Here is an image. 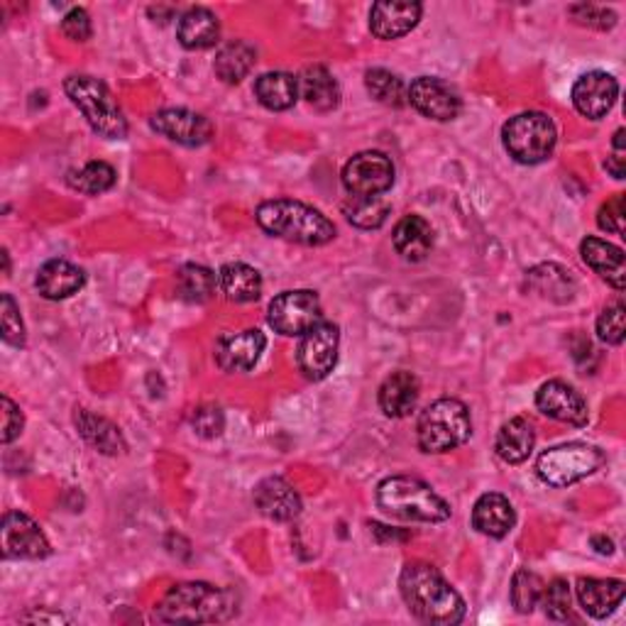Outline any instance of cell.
Segmentation results:
<instances>
[{
  "label": "cell",
  "mask_w": 626,
  "mask_h": 626,
  "mask_svg": "<svg viewBox=\"0 0 626 626\" xmlns=\"http://www.w3.org/2000/svg\"><path fill=\"white\" fill-rule=\"evenodd\" d=\"M544 595V580L531 570H519L511 580V605L517 607L519 615H531V612L541 603Z\"/></svg>",
  "instance_id": "cell-37"
},
{
  "label": "cell",
  "mask_w": 626,
  "mask_h": 626,
  "mask_svg": "<svg viewBox=\"0 0 626 626\" xmlns=\"http://www.w3.org/2000/svg\"><path fill=\"white\" fill-rule=\"evenodd\" d=\"M568 16L578 24H585V28L603 30V32L612 30L617 24V12L615 10L590 6V3H580V6L568 8Z\"/></svg>",
  "instance_id": "cell-42"
},
{
  "label": "cell",
  "mask_w": 626,
  "mask_h": 626,
  "mask_svg": "<svg viewBox=\"0 0 626 626\" xmlns=\"http://www.w3.org/2000/svg\"><path fill=\"white\" fill-rule=\"evenodd\" d=\"M619 81L607 71H587L573 86V106L580 116L603 120L617 103Z\"/></svg>",
  "instance_id": "cell-16"
},
{
  "label": "cell",
  "mask_w": 626,
  "mask_h": 626,
  "mask_svg": "<svg viewBox=\"0 0 626 626\" xmlns=\"http://www.w3.org/2000/svg\"><path fill=\"white\" fill-rule=\"evenodd\" d=\"M529 281L538 294H544V297L554 299V294H563V301L573 299V281L566 269H560L556 265H541L531 269Z\"/></svg>",
  "instance_id": "cell-38"
},
{
  "label": "cell",
  "mask_w": 626,
  "mask_h": 626,
  "mask_svg": "<svg viewBox=\"0 0 626 626\" xmlns=\"http://www.w3.org/2000/svg\"><path fill=\"white\" fill-rule=\"evenodd\" d=\"M267 321L279 336H304L324 321V306L311 289L285 291L272 299L267 309Z\"/></svg>",
  "instance_id": "cell-9"
},
{
  "label": "cell",
  "mask_w": 626,
  "mask_h": 626,
  "mask_svg": "<svg viewBox=\"0 0 626 626\" xmlns=\"http://www.w3.org/2000/svg\"><path fill=\"white\" fill-rule=\"evenodd\" d=\"M593 546H595L597 554H603V556H607V554H612V550H615V544H612L609 538H605V536H595Z\"/></svg>",
  "instance_id": "cell-49"
},
{
  "label": "cell",
  "mask_w": 626,
  "mask_h": 626,
  "mask_svg": "<svg viewBox=\"0 0 626 626\" xmlns=\"http://www.w3.org/2000/svg\"><path fill=\"white\" fill-rule=\"evenodd\" d=\"M365 89L377 103L389 106V108H401L407 106V86L387 69H367L365 71Z\"/></svg>",
  "instance_id": "cell-35"
},
{
  "label": "cell",
  "mask_w": 626,
  "mask_h": 626,
  "mask_svg": "<svg viewBox=\"0 0 626 626\" xmlns=\"http://www.w3.org/2000/svg\"><path fill=\"white\" fill-rule=\"evenodd\" d=\"M501 142L514 162L519 165H541L554 155L558 142L556 122L538 110L514 116L501 128Z\"/></svg>",
  "instance_id": "cell-7"
},
{
  "label": "cell",
  "mask_w": 626,
  "mask_h": 626,
  "mask_svg": "<svg viewBox=\"0 0 626 626\" xmlns=\"http://www.w3.org/2000/svg\"><path fill=\"white\" fill-rule=\"evenodd\" d=\"M238 615V595L211 583H179L155 607L162 624H216Z\"/></svg>",
  "instance_id": "cell-2"
},
{
  "label": "cell",
  "mask_w": 626,
  "mask_h": 626,
  "mask_svg": "<svg viewBox=\"0 0 626 626\" xmlns=\"http://www.w3.org/2000/svg\"><path fill=\"white\" fill-rule=\"evenodd\" d=\"M338 346L340 330L336 324L321 321L309 334H304L297 350V362L304 377L311 379V382H321V379L334 372L338 362Z\"/></svg>",
  "instance_id": "cell-11"
},
{
  "label": "cell",
  "mask_w": 626,
  "mask_h": 626,
  "mask_svg": "<svg viewBox=\"0 0 626 626\" xmlns=\"http://www.w3.org/2000/svg\"><path fill=\"white\" fill-rule=\"evenodd\" d=\"M299 93L321 113H330L340 103V86L326 67H306L299 77Z\"/></svg>",
  "instance_id": "cell-30"
},
{
  "label": "cell",
  "mask_w": 626,
  "mask_h": 626,
  "mask_svg": "<svg viewBox=\"0 0 626 626\" xmlns=\"http://www.w3.org/2000/svg\"><path fill=\"white\" fill-rule=\"evenodd\" d=\"M407 101L428 120H456L463 110V98L450 83L438 77H419L407 89Z\"/></svg>",
  "instance_id": "cell-14"
},
{
  "label": "cell",
  "mask_w": 626,
  "mask_h": 626,
  "mask_svg": "<svg viewBox=\"0 0 626 626\" xmlns=\"http://www.w3.org/2000/svg\"><path fill=\"white\" fill-rule=\"evenodd\" d=\"M0 409H3V434H0V440L3 444H12L20 434H22V428H24V416L20 411V407L16 401H12L10 397H0Z\"/></svg>",
  "instance_id": "cell-46"
},
{
  "label": "cell",
  "mask_w": 626,
  "mask_h": 626,
  "mask_svg": "<svg viewBox=\"0 0 626 626\" xmlns=\"http://www.w3.org/2000/svg\"><path fill=\"white\" fill-rule=\"evenodd\" d=\"M612 147H615V155H612L607 159V171L615 179H624V130H617L615 132V142H612Z\"/></svg>",
  "instance_id": "cell-47"
},
{
  "label": "cell",
  "mask_w": 626,
  "mask_h": 626,
  "mask_svg": "<svg viewBox=\"0 0 626 626\" xmlns=\"http://www.w3.org/2000/svg\"><path fill=\"white\" fill-rule=\"evenodd\" d=\"M22 622H52V624H59V622H67L61 615H49V612H37V615H24Z\"/></svg>",
  "instance_id": "cell-48"
},
{
  "label": "cell",
  "mask_w": 626,
  "mask_h": 626,
  "mask_svg": "<svg viewBox=\"0 0 626 626\" xmlns=\"http://www.w3.org/2000/svg\"><path fill=\"white\" fill-rule=\"evenodd\" d=\"M86 285V272L67 260H49L37 272L34 287L49 301L69 299Z\"/></svg>",
  "instance_id": "cell-21"
},
{
  "label": "cell",
  "mask_w": 626,
  "mask_h": 626,
  "mask_svg": "<svg viewBox=\"0 0 626 626\" xmlns=\"http://www.w3.org/2000/svg\"><path fill=\"white\" fill-rule=\"evenodd\" d=\"M473 436L470 409L460 399H436L421 411L416 426V440L424 453L444 456V453L465 446Z\"/></svg>",
  "instance_id": "cell-6"
},
{
  "label": "cell",
  "mask_w": 626,
  "mask_h": 626,
  "mask_svg": "<svg viewBox=\"0 0 626 626\" xmlns=\"http://www.w3.org/2000/svg\"><path fill=\"white\" fill-rule=\"evenodd\" d=\"M150 128L181 147H203L213 138V122L189 108H165L150 118Z\"/></svg>",
  "instance_id": "cell-13"
},
{
  "label": "cell",
  "mask_w": 626,
  "mask_h": 626,
  "mask_svg": "<svg viewBox=\"0 0 626 626\" xmlns=\"http://www.w3.org/2000/svg\"><path fill=\"white\" fill-rule=\"evenodd\" d=\"M580 255L587 267H593L595 272L603 277L607 285L615 287L617 291H624L626 287V265H624V250L617 248L603 238L587 236L580 242Z\"/></svg>",
  "instance_id": "cell-20"
},
{
  "label": "cell",
  "mask_w": 626,
  "mask_h": 626,
  "mask_svg": "<svg viewBox=\"0 0 626 626\" xmlns=\"http://www.w3.org/2000/svg\"><path fill=\"white\" fill-rule=\"evenodd\" d=\"M267 348V338L260 328H245L238 334L220 336L216 342V362L223 372H250L260 362Z\"/></svg>",
  "instance_id": "cell-15"
},
{
  "label": "cell",
  "mask_w": 626,
  "mask_h": 626,
  "mask_svg": "<svg viewBox=\"0 0 626 626\" xmlns=\"http://www.w3.org/2000/svg\"><path fill=\"white\" fill-rule=\"evenodd\" d=\"M255 98L267 110H289L299 101V79L287 71H267L255 81Z\"/></svg>",
  "instance_id": "cell-29"
},
{
  "label": "cell",
  "mask_w": 626,
  "mask_h": 626,
  "mask_svg": "<svg viewBox=\"0 0 626 626\" xmlns=\"http://www.w3.org/2000/svg\"><path fill=\"white\" fill-rule=\"evenodd\" d=\"M536 407L548 419L560 424L585 426L590 419L585 397L568 382H563V379H550V382L541 385V389L536 391Z\"/></svg>",
  "instance_id": "cell-17"
},
{
  "label": "cell",
  "mask_w": 626,
  "mask_h": 626,
  "mask_svg": "<svg viewBox=\"0 0 626 626\" xmlns=\"http://www.w3.org/2000/svg\"><path fill=\"white\" fill-rule=\"evenodd\" d=\"M379 409L389 419H407V416L419 404V379L411 372H395L389 375L382 387H379Z\"/></svg>",
  "instance_id": "cell-23"
},
{
  "label": "cell",
  "mask_w": 626,
  "mask_h": 626,
  "mask_svg": "<svg viewBox=\"0 0 626 626\" xmlns=\"http://www.w3.org/2000/svg\"><path fill=\"white\" fill-rule=\"evenodd\" d=\"M546 617L554 622H566L570 617V587L563 578L550 580L548 585H544V595L541 603Z\"/></svg>",
  "instance_id": "cell-39"
},
{
  "label": "cell",
  "mask_w": 626,
  "mask_h": 626,
  "mask_svg": "<svg viewBox=\"0 0 626 626\" xmlns=\"http://www.w3.org/2000/svg\"><path fill=\"white\" fill-rule=\"evenodd\" d=\"M218 277L203 265H183L177 272V294L189 304H206L216 294Z\"/></svg>",
  "instance_id": "cell-34"
},
{
  "label": "cell",
  "mask_w": 626,
  "mask_h": 626,
  "mask_svg": "<svg viewBox=\"0 0 626 626\" xmlns=\"http://www.w3.org/2000/svg\"><path fill=\"white\" fill-rule=\"evenodd\" d=\"M624 330V304L615 301L597 318V338L607 346H622Z\"/></svg>",
  "instance_id": "cell-41"
},
{
  "label": "cell",
  "mask_w": 626,
  "mask_h": 626,
  "mask_svg": "<svg viewBox=\"0 0 626 626\" xmlns=\"http://www.w3.org/2000/svg\"><path fill=\"white\" fill-rule=\"evenodd\" d=\"M0 536H3V556L8 560H42L52 554L42 526L22 511L6 514Z\"/></svg>",
  "instance_id": "cell-12"
},
{
  "label": "cell",
  "mask_w": 626,
  "mask_h": 626,
  "mask_svg": "<svg viewBox=\"0 0 626 626\" xmlns=\"http://www.w3.org/2000/svg\"><path fill=\"white\" fill-rule=\"evenodd\" d=\"M395 250L409 262H421L434 248V228L424 216H404L391 232Z\"/></svg>",
  "instance_id": "cell-24"
},
{
  "label": "cell",
  "mask_w": 626,
  "mask_h": 626,
  "mask_svg": "<svg viewBox=\"0 0 626 626\" xmlns=\"http://www.w3.org/2000/svg\"><path fill=\"white\" fill-rule=\"evenodd\" d=\"M61 32H64L73 42H89L93 34L89 12H86L83 8H71L64 16V20H61Z\"/></svg>",
  "instance_id": "cell-45"
},
{
  "label": "cell",
  "mask_w": 626,
  "mask_h": 626,
  "mask_svg": "<svg viewBox=\"0 0 626 626\" xmlns=\"http://www.w3.org/2000/svg\"><path fill=\"white\" fill-rule=\"evenodd\" d=\"M605 465V453L590 444H563L548 448L536 463V473L550 487H570L597 473Z\"/></svg>",
  "instance_id": "cell-8"
},
{
  "label": "cell",
  "mask_w": 626,
  "mask_h": 626,
  "mask_svg": "<svg viewBox=\"0 0 626 626\" xmlns=\"http://www.w3.org/2000/svg\"><path fill=\"white\" fill-rule=\"evenodd\" d=\"M0 330H3V340L12 348H24V326L20 318V309L16 299L10 294L0 297Z\"/></svg>",
  "instance_id": "cell-40"
},
{
  "label": "cell",
  "mask_w": 626,
  "mask_h": 626,
  "mask_svg": "<svg viewBox=\"0 0 626 626\" xmlns=\"http://www.w3.org/2000/svg\"><path fill=\"white\" fill-rule=\"evenodd\" d=\"M340 179L350 196H382L395 183V165L385 152L367 150L348 159Z\"/></svg>",
  "instance_id": "cell-10"
},
{
  "label": "cell",
  "mask_w": 626,
  "mask_h": 626,
  "mask_svg": "<svg viewBox=\"0 0 626 626\" xmlns=\"http://www.w3.org/2000/svg\"><path fill=\"white\" fill-rule=\"evenodd\" d=\"M626 593L624 580H599V578H583L578 580V599L580 607L587 615L595 619H607L615 615L617 607L622 605Z\"/></svg>",
  "instance_id": "cell-26"
},
{
  "label": "cell",
  "mask_w": 626,
  "mask_h": 626,
  "mask_svg": "<svg viewBox=\"0 0 626 626\" xmlns=\"http://www.w3.org/2000/svg\"><path fill=\"white\" fill-rule=\"evenodd\" d=\"M218 285L226 297L236 304L257 301L262 294V275L245 262H228L220 267Z\"/></svg>",
  "instance_id": "cell-31"
},
{
  "label": "cell",
  "mask_w": 626,
  "mask_h": 626,
  "mask_svg": "<svg viewBox=\"0 0 626 626\" xmlns=\"http://www.w3.org/2000/svg\"><path fill=\"white\" fill-rule=\"evenodd\" d=\"M257 61V52L250 42L245 40H232L226 42L223 47L218 49L216 61H213V71L216 77L223 83H240L248 73L252 71Z\"/></svg>",
  "instance_id": "cell-32"
},
{
  "label": "cell",
  "mask_w": 626,
  "mask_h": 626,
  "mask_svg": "<svg viewBox=\"0 0 626 626\" xmlns=\"http://www.w3.org/2000/svg\"><path fill=\"white\" fill-rule=\"evenodd\" d=\"M67 183L73 191H81L86 196H98V193H103L108 189H113L116 169L110 167L108 162L96 159V162L83 165L81 169L69 171Z\"/></svg>",
  "instance_id": "cell-36"
},
{
  "label": "cell",
  "mask_w": 626,
  "mask_h": 626,
  "mask_svg": "<svg viewBox=\"0 0 626 626\" xmlns=\"http://www.w3.org/2000/svg\"><path fill=\"white\" fill-rule=\"evenodd\" d=\"M64 91L96 135L106 140L128 138V120L122 116L116 96L101 79L89 77V73H73L64 81Z\"/></svg>",
  "instance_id": "cell-5"
},
{
  "label": "cell",
  "mask_w": 626,
  "mask_h": 626,
  "mask_svg": "<svg viewBox=\"0 0 626 626\" xmlns=\"http://www.w3.org/2000/svg\"><path fill=\"white\" fill-rule=\"evenodd\" d=\"M73 424H77V431L81 434V438L89 444L91 448H96L103 456H120L126 453V438H122L120 428L116 424H110L103 416H96L86 409H77L73 414Z\"/></svg>",
  "instance_id": "cell-27"
},
{
  "label": "cell",
  "mask_w": 626,
  "mask_h": 626,
  "mask_svg": "<svg viewBox=\"0 0 626 626\" xmlns=\"http://www.w3.org/2000/svg\"><path fill=\"white\" fill-rule=\"evenodd\" d=\"M389 213L391 206L382 196H348V199L342 201V216L360 230L382 228Z\"/></svg>",
  "instance_id": "cell-33"
},
{
  "label": "cell",
  "mask_w": 626,
  "mask_h": 626,
  "mask_svg": "<svg viewBox=\"0 0 626 626\" xmlns=\"http://www.w3.org/2000/svg\"><path fill=\"white\" fill-rule=\"evenodd\" d=\"M177 37L183 49L191 52H201V49H211L220 40V22L208 8H189L179 18Z\"/></svg>",
  "instance_id": "cell-25"
},
{
  "label": "cell",
  "mask_w": 626,
  "mask_h": 626,
  "mask_svg": "<svg viewBox=\"0 0 626 626\" xmlns=\"http://www.w3.org/2000/svg\"><path fill=\"white\" fill-rule=\"evenodd\" d=\"M399 593L409 612L426 624H460L465 619V599L444 575L428 563H407L399 575Z\"/></svg>",
  "instance_id": "cell-1"
},
{
  "label": "cell",
  "mask_w": 626,
  "mask_h": 626,
  "mask_svg": "<svg viewBox=\"0 0 626 626\" xmlns=\"http://www.w3.org/2000/svg\"><path fill=\"white\" fill-rule=\"evenodd\" d=\"M191 426L193 431L203 436V438H216L223 434V426H226V416L218 407H199L191 414Z\"/></svg>",
  "instance_id": "cell-43"
},
{
  "label": "cell",
  "mask_w": 626,
  "mask_h": 626,
  "mask_svg": "<svg viewBox=\"0 0 626 626\" xmlns=\"http://www.w3.org/2000/svg\"><path fill=\"white\" fill-rule=\"evenodd\" d=\"M255 220L267 236L306 245V248H321V245H328L338 236L334 220L324 216L318 208L294 199L260 203Z\"/></svg>",
  "instance_id": "cell-3"
},
{
  "label": "cell",
  "mask_w": 626,
  "mask_h": 626,
  "mask_svg": "<svg viewBox=\"0 0 626 626\" xmlns=\"http://www.w3.org/2000/svg\"><path fill=\"white\" fill-rule=\"evenodd\" d=\"M534 446H536L534 424L529 419H524V416H517V419H509L499 428L495 450L505 463L521 465L529 460Z\"/></svg>",
  "instance_id": "cell-28"
},
{
  "label": "cell",
  "mask_w": 626,
  "mask_h": 626,
  "mask_svg": "<svg viewBox=\"0 0 626 626\" xmlns=\"http://www.w3.org/2000/svg\"><path fill=\"white\" fill-rule=\"evenodd\" d=\"M421 12L424 6L411 0H382L370 10V32L385 42L399 40L419 24Z\"/></svg>",
  "instance_id": "cell-18"
},
{
  "label": "cell",
  "mask_w": 626,
  "mask_h": 626,
  "mask_svg": "<svg viewBox=\"0 0 626 626\" xmlns=\"http://www.w3.org/2000/svg\"><path fill=\"white\" fill-rule=\"evenodd\" d=\"M377 505L391 519L414 524H444L450 519V505L419 477L395 475L379 483Z\"/></svg>",
  "instance_id": "cell-4"
},
{
  "label": "cell",
  "mask_w": 626,
  "mask_h": 626,
  "mask_svg": "<svg viewBox=\"0 0 626 626\" xmlns=\"http://www.w3.org/2000/svg\"><path fill=\"white\" fill-rule=\"evenodd\" d=\"M255 505L272 521H294L301 514V497L285 477H265L255 487Z\"/></svg>",
  "instance_id": "cell-19"
},
{
  "label": "cell",
  "mask_w": 626,
  "mask_h": 626,
  "mask_svg": "<svg viewBox=\"0 0 626 626\" xmlns=\"http://www.w3.org/2000/svg\"><path fill=\"white\" fill-rule=\"evenodd\" d=\"M514 524H517V514H514L511 501L499 493H487L475 501L473 507V526L480 534L489 538H505Z\"/></svg>",
  "instance_id": "cell-22"
},
{
  "label": "cell",
  "mask_w": 626,
  "mask_h": 626,
  "mask_svg": "<svg viewBox=\"0 0 626 626\" xmlns=\"http://www.w3.org/2000/svg\"><path fill=\"white\" fill-rule=\"evenodd\" d=\"M624 216H626V206H624V193L612 196L607 203H603L597 213V226L603 228L605 232H615V236H622L624 232Z\"/></svg>",
  "instance_id": "cell-44"
}]
</instances>
